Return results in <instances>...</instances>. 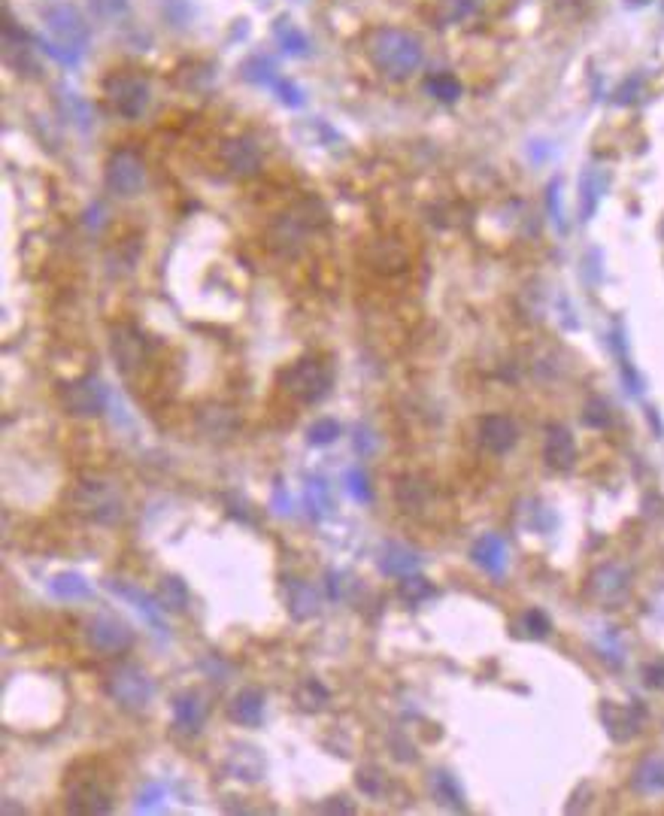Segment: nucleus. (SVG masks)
Listing matches in <instances>:
<instances>
[{
    "instance_id": "nucleus-33",
    "label": "nucleus",
    "mask_w": 664,
    "mask_h": 816,
    "mask_svg": "<svg viewBox=\"0 0 664 816\" xmlns=\"http://www.w3.org/2000/svg\"><path fill=\"white\" fill-rule=\"evenodd\" d=\"M346 489H349V492H352L355 498H358V501H367V498H370L367 477H364L358 468H349V470H346Z\"/></svg>"
},
{
    "instance_id": "nucleus-21",
    "label": "nucleus",
    "mask_w": 664,
    "mask_h": 816,
    "mask_svg": "<svg viewBox=\"0 0 664 816\" xmlns=\"http://www.w3.org/2000/svg\"><path fill=\"white\" fill-rule=\"evenodd\" d=\"M49 592L55 598H61V601H82V598L91 595V589H88V583L79 574H73V570H64V574L49 579Z\"/></svg>"
},
{
    "instance_id": "nucleus-9",
    "label": "nucleus",
    "mask_w": 664,
    "mask_h": 816,
    "mask_svg": "<svg viewBox=\"0 0 664 816\" xmlns=\"http://www.w3.org/2000/svg\"><path fill=\"white\" fill-rule=\"evenodd\" d=\"M146 186V167L134 152H116L106 161V188L118 197H134Z\"/></svg>"
},
{
    "instance_id": "nucleus-22",
    "label": "nucleus",
    "mask_w": 664,
    "mask_h": 816,
    "mask_svg": "<svg viewBox=\"0 0 664 816\" xmlns=\"http://www.w3.org/2000/svg\"><path fill=\"white\" fill-rule=\"evenodd\" d=\"M416 552H409L400 543H386V549H382V570L386 574H409V570H416Z\"/></svg>"
},
{
    "instance_id": "nucleus-6",
    "label": "nucleus",
    "mask_w": 664,
    "mask_h": 816,
    "mask_svg": "<svg viewBox=\"0 0 664 816\" xmlns=\"http://www.w3.org/2000/svg\"><path fill=\"white\" fill-rule=\"evenodd\" d=\"M106 404H109V388L100 377H82L76 383L61 388V407L70 416H82V419L100 416L106 413Z\"/></svg>"
},
{
    "instance_id": "nucleus-23",
    "label": "nucleus",
    "mask_w": 664,
    "mask_h": 816,
    "mask_svg": "<svg viewBox=\"0 0 664 816\" xmlns=\"http://www.w3.org/2000/svg\"><path fill=\"white\" fill-rule=\"evenodd\" d=\"M634 786L643 789V792H659V789H664V759L652 756L640 761V768L634 774Z\"/></svg>"
},
{
    "instance_id": "nucleus-14",
    "label": "nucleus",
    "mask_w": 664,
    "mask_h": 816,
    "mask_svg": "<svg viewBox=\"0 0 664 816\" xmlns=\"http://www.w3.org/2000/svg\"><path fill=\"white\" fill-rule=\"evenodd\" d=\"M222 161L225 167L231 170L234 176H252L255 170L261 167V149L255 146L252 140H231L222 149Z\"/></svg>"
},
{
    "instance_id": "nucleus-32",
    "label": "nucleus",
    "mask_w": 664,
    "mask_h": 816,
    "mask_svg": "<svg viewBox=\"0 0 664 816\" xmlns=\"http://www.w3.org/2000/svg\"><path fill=\"white\" fill-rule=\"evenodd\" d=\"M358 786L364 789L367 795H382V786H386V777H382L379 768H361L358 771Z\"/></svg>"
},
{
    "instance_id": "nucleus-15",
    "label": "nucleus",
    "mask_w": 664,
    "mask_h": 816,
    "mask_svg": "<svg viewBox=\"0 0 664 816\" xmlns=\"http://www.w3.org/2000/svg\"><path fill=\"white\" fill-rule=\"evenodd\" d=\"M543 458H546V465L555 468V470H568L573 461H577V443H573L568 428H558V425H552L549 434H546Z\"/></svg>"
},
{
    "instance_id": "nucleus-3",
    "label": "nucleus",
    "mask_w": 664,
    "mask_h": 816,
    "mask_svg": "<svg viewBox=\"0 0 664 816\" xmlns=\"http://www.w3.org/2000/svg\"><path fill=\"white\" fill-rule=\"evenodd\" d=\"M106 695L113 698L116 704H122L125 710H143L149 707L152 695H155V683L152 677L146 674L143 668L136 665H118L106 674Z\"/></svg>"
},
{
    "instance_id": "nucleus-13",
    "label": "nucleus",
    "mask_w": 664,
    "mask_h": 816,
    "mask_svg": "<svg viewBox=\"0 0 664 816\" xmlns=\"http://www.w3.org/2000/svg\"><path fill=\"white\" fill-rule=\"evenodd\" d=\"M204 720H206V704H204V695L200 692L188 689V692H179L173 698V722H176L179 731L195 734V731H200Z\"/></svg>"
},
{
    "instance_id": "nucleus-10",
    "label": "nucleus",
    "mask_w": 664,
    "mask_h": 816,
    "mask_svg": "<svg viewBox=\"0 0 664 816\" xmlns=\"http://www.w3.org/2000/svg\"><path fill=\"white\" fill-rule=\"evenodd\" d=\"M67 798H70V811L76 813H109L113 811V795H109V789L100 783V780H91V777H76L67 789Z\"/></svg>"
},
{
    "instance_id": "nucleus-1",
    "label": "nucleus",
    "mask_w": 664,
    "mask_h": 816,
    "mask_svg": "<svg viewBox=\"0 0 664 816\" xmlns=\"http://www.w3.org/2000/svg\"><path fill=\"white\" fill-rule=\"evenodd\" d=\"M367 58L377 74L407 79L425 67V46L416 34L404 28H377L367 37Z\"/></svg>"
},
{
    "instance_id": "nucleus-29",
    "label": "nucleus",
    "mask_w": 664,
    "mask_h": 816,
    "mask_svg": "<svg viewBox=\"0 0 664 816\" xmlns=\"http://www.w3.org/2000/svg\"><path fill=\"white\" fill-rule=\"evenodd\" d=\"M397 595L404 598L407 604H418L422 598H431L434 595V586L428 583L425 577H407L404 583L397 586Z\"/></svg>"
},
{
    "instance_id": "nucleus-24",
    "label": "nucleus",
    "mask_w": 664,
    "mask_h": 816,
    "mask_svg": "<svg viewBox=\"0 0 664 816\" xmlns=\"http://www.w3.org/2000/svg\"><path fill=\"white\" fill-rule=\"evenodd\" d=\"M295 701L304 707V710H322L327 701V689L318 683L316 677H307V680H300L295 689Z\"/></svg>"
},
{
    "instance_id": "nucleus-27",
    "label": "nucleus",
    "mask_w": 664,
    "mask_h": 816,
    "mask_svg": "<svg viewBox=\"0 0 664 816\" xmlns=\"http://www.w3.org/2000/svg\"><path fill=\"white\" fill-rule=\"evenodd\" d=\"M425 88H428V95H431V97H437V101H446V104L458 101V97H461V83L452 74H434L425 83Z\"/></svg>"
},
{
    "instance_id": "nucleus-4",
    "label": "nucleus",
    "mask_w": 664,
    "mask_h": 816,
    "mask_svg": "<svg viewBox=\"0 0 664 816\" xmlns=\"http://www.w3.org/2000/svg\"><path fill=\"white\" fill-rule=\"evenodd\" d=\"M279 386L286 388L288 395H295L297 401L316 404L318 398H325L327 388H331V370H327V365H322V361L304 358V361H297V365H291L286 374L279 377Z\"/></svg>"
},
{
    "instance_id": "nucleus-20",
    "label": "nucleus",
    "mask_w": 664,
    "mask_h": 816,
    "mask_svg": "<svg viewBox=\"0 0 664 816\" xmlns=\"http://www.w3.org/2000/svg\"><path fill=\"white\" fill-rule=\"evenodd\" d=\"M473 561H477L479 568H486L488 574H504V565H507L504 540L495 538V534H486V538L473 547Z\"/></svg>"
},
{
    "instance_id": "nucleus-36",
    "label": "nucleus",
    "mask_w": 664,
    "mask_h": 816,
    "mask_svg": "<svg viewBox=\"0 0 664 816\" xmlns=\"http://www.w3.org/2000/svg\"><path fill=\"white\" fill-rule=\"evenodd\" d=\"M286 46H288V52H304V37H300V34H286Z\"/></svg>"
},
{
    "instance_id": "nucleus-31",
    "label": "nucleus",
    "mask_w": 664,
    "mask_h": 816,
    "mask_svg": "<svg viewBox=\"0 0 664 816\" xmlns=\"http://www.w3.org/2000/svg\"><path fill=\"white\" fill-rule=\"evenodd\" d=\"M434 792H437V798H440L443 804L461 807V795H458V789H455V783L449 780V774H434Z\"/></svg>"
},
{
    "instance_id": "nucleus-19",
    "label": "nucleus",
    "mask_w": 664,
    "mask_h": 816,
    "mask_svg": "<svg viewBox=\"0 0 664 816\" xmlns=\"http://www.w3.org/2000/svg\"><path fill=\"white\" fill-rule=\"evenodd\" d=\"M370 265L377 270H407L409 265V249L400 240H377L370 249Z\"/></svg>"
},
{
    "instance_id": "nucleus-16",
    "label": "nucleus",
    "mask_w": 664,
    "mask_h": 816,
    "mask_svg": "<svg viewBox=\"0 0 664 816\" xmlns=\"http://www.w3.org/2000/svg\"><path fill=\"white\" fill-rule=\"evenodd\" d=\"M479 438L491 452H507L516 447V425L507 416H486L479 422Z\"/></svg>"
},
{
    "instance_id": "nucleus-30",
    "label": "nucleus",
    "mask_w": 664,
    "mask_h": 816,
    "mask_svg": "<svg viewBox=\"0 0 664 816\" xmlns=\"http://www.w3.org/2000/svg\"><path fill=\"white\" fill-rule=\"evenodd\" d=\"M340 434H343L340 422L318 419L313 428H309V443H313V447H325V443H334L337 438H340Z\"/></svg>"
},
{
    "instance_id": "nucleus-12",
    "label": "nucleus",
    "mask_w": 664,
    "mask_h": 816,
    "mask_svg": "<svg viewBox=\"0 0 664 816\" xmlns=\"http://www.w3.org/2000/svg\"><path fill=\"white\" fill-rule=\"evenodd\" d=\"M113 356L118 361V368H122V374H134L146 358V337L136 328H131V325H122L113 334Z\"/></svg>"
},
{
    "instance_id": "nucleus-35",
    "label": "nucleus",
    "mask_w": 664,
    "mask_h": 816,
    "mask_svg": "<svg viewBox=\"0 0 664 816\" xmlns=\"http://www.w3.org/2000/svg\"><path fill=\"white\" fill-rule=\"evenodd\" d=\"M528 622H531V634H537V638H543L546 631H549V622H546V616L543 613H537V610H531L528 613Z\"/></svg>"
},
{
    "instance_id": "nucleus-17",
    "label": "nucleus",
    "mask_w": 664,
    "mask_h": 816,
    "mask_svg": "<svg viewBox=\"0 0 664 816\" xmlns=\"http://www.w3.org/2000/svg\"><path fill=\"white\" fill-rule=\"evenodd\" d=\"M225 771L234 780H249V783H255V780H261V774H264V756L255 747L236 743V752H231V756L225 759Z\"/></svg>"
},
{
    "instance_id": "nucleus-18",
    "label": "nucleus",
    "mask_w": 664,
    "mask_h": 816,
    "mask_svg": "<svg viewBox=\"0 0 664 816\" xmlns=\"http://www.w3.org/2000/svg\"><path fill=\"white\" fill-rule=\"evenodd\" d=\"M227 716L240 725H258L264 716V695L258 689H240L227 704Z\"/></svg>"
},
{
    "instance_id": "nucleus-11",
    "label": "nucleus",
    "mask_w": 664,
    "mask_h": 816,
    "mask_svg": "<svg viewBox=\"0 0 664 816\" xmlns=\"http://www.w3.org/2000/svg\"><path fill=\"white\" fill-rule=\"evenodd\" d=\"M106 589H109V592H116L118 598H122V601L134 604V607H136V613H140L143 620L149 622L152 629L161 634V638H167V622H164L161 607H158L161 601H155V598H149L146 592H140V589L131 586V583H122V579H106Z\"/></svg>"
},
{
    "instance_id": "nucleus-26",
    "label": "nucleus",
    "mask_w": 664,
    "mask_h": 816,
    "mask_svg": "<svg viewBox=\"0 0 664 816\" xmlns=\"http://www.w3.org/2000/svg\"><path fill=\"white\" fill-rule=\"evenodd\" d=\"M158 601L164 604V610H186V607H188V589H186V583H182V579H176V577H167L161 583Z\"/></svg>"
},
{
    "instance_id": "nucleus-7",
    "label": "nucleus",
    "mask_w": 664,
    "mask_h": 816,
    "mask_svg": "<svg viewBox=\"0 0 664 816\" xmlns=\"http://www.w3.org/2000/svg\"><path fill=\"white\" fill-rule=\"evenodd\" d=\"M86 638L91 643V650L100 652V656H118V652H125L134 643L131 629H127L122 620L106 616V613L95 616V620L86 625Z\"/></svg>"
},
{
    "instance_id": "nucleus-5",
    "label": "nucleus",
    "mask_w": 664,
    "mask_h": 816,
    "mask_svg": "<svg viewBox=\"0 0 664 816\" xmlns=\"http://www.w3.org/2000/svg\"><path fill=\"white\" fill-rule=\"evenodd\" d=\"M149 97H152L149 83L136 74H118L106 83V101L122 119L143 116L146 106H149Z\"/></svg>"
},
{
    "instance_id": "nucleus-34",
    "label": "nucleus",
    "mask_w": 664,
    "mask_h": 816,
    "mask_svg": "<svg viewBox=\"0 0 664 816\" xmlns=\"http://www.w3.org/2000/svg\"><path fill=\"white\" fill-rule=\"evenodd\" d=\"M91 10L100 19H118L127 10V0H91Z\"/></svg>"
},
{
    "instance_id": "nucleus-25",
    "label": "nucleus",
    "mask_w": 664,
    "mask_h": 816,
    "mask_svg": "<svg viewBox=\"0 0 664 816\" xmlns=\"http://www.w3.org/2000/svg\"><path fill=\"white\" fill-rule=\"evenodd\" d=\"M437 13H440V19L446 25H461V22H470L479 13V0H440Z\"/></svg>"
},
{
    "instance_id": "nucleus-28",
    "label": "nucleus",
    "mask_w": 664,
    "mask_h": 816,
    "mask_svg": "<svg viewBox=\"0 0 664 816\" xmlns=\"http://www.w3.org/2000/svg\"><path fill=\"white\" fill-rule=\"evenodd\" d=\"M291 613L295 616H300V620H304V616H313L316 613V592L313 589H309L304 579H295V583H291Z\"/></svg>"
},
{
    "instance_id": "nucleus-2",
    "label": "nucleus",
    "mask_w": 664,
    "mask_h": 816,
    "mask_svg": "<svg viewBox=\"0 0 664 816\" xmlns=\"http://www.w3.org/2000/svg\"><path fill=\"white\" fill-rule=\"evenodd\" d=\"M73 510L97 525H116L125 516V498L113 483L104 479H82L70 495Z\"/></svg>"
},
{
    "instance_id": "nucleus-8",
    "label": "nucleus",
    "mask_w": 664,
    "mask_h": 816,
    "mask_svg": "<svg viewBox=\"0 0 664 816\" xmlns=\"http://www.w3.org/2000/svg\"><path fill=\"white\" fill-rule=\"evenodd\" d=\"M45 28H49V34L55 37V43L70 52H79L88 46V28L86 22L79 19L76 10H70V6H49L43 15Z\"/></svg>"
}]
</instances>
